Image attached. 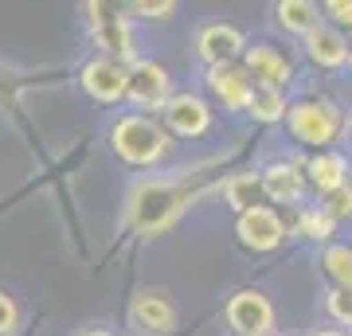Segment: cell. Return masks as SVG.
<instances>
[{
	"label": "cell",
	"instance_id": "7",
	"mask_svg": "<svg viewBox=\"0 0 352 336\" xmlns=\"http://www.w3.org/2000/svg\"><path fill=\"white\" fill-rule=\"evenodd\" d=\"M235 238L254 254H266V250H278L286 243V223H282L278 208L263 203V208H251L235 219Z\"/></svg>",
	"mask_w": 352,
	"mask_h": 336
},
{
	"label": "cell",
	"instance_id": "26",
	"mask_svg": "<svg viewBox=\"0 0 352 336\" xmlns=\"http://www.w3.org/2000/svg\"><path fill=\"white\" fill-rule=\"evenodd\" d=\"M78 336H110V333H106V328H82Z\"/></svg>",
	"mask_w": 352,
	"mask_h": 336
},
{
	"label": "cell",
	"instance_id": "25",
	"mask_svg": "<svg viewBox=\"0 0 352 336\" xmlns=\"http://www.w3.org/2000/svg\"><path fill=\"white\" fill-rule=\"evenodd\" d=\"M309 336H349L344 328H329V324H321V328H314Z\"/></svg>",
	"mask_w": 352,
	"mask_h": 336
},
{
	"label": "cell",
	"instance_id": "17",
	"mask_svg": "<svg viewBox=\"0 0 352 336\" xmlns=\"http://www.w3.org/2000/svg\"><path fill=\"white\" fill-rule=\"evenodd\" d=\"M223 199L235 208V212H251V208H263V176L258 172H235V176H227L223 180Z\"/></svg>",
	"mask_w": 352,
	"mask_h": 336
},
{
	"label": "cell",
	"instance_id": "11",
	"mask_svg": "<svg viewBox=\"0 0 352 336\" xmlns=\"http://www.w3.org/2000/svg\"><path fill=\"white\" fill-rule=\"evenodd\" d=\"M243 67H247V75L254 78V87L282 90V87L294 82V63H289L278 47H270V43H251L247 55H243Z\"/></svg>",
	"mask_w": 352,
	"mask_h": 336
},
{
	"label": "cell",
	"instance_id": "10",
	"mask_svg": "<svg viewBox=\"0 0 352 336\" xmlns=\"http://www.w3.org/2000/svg\"><path fill=\"white\" fill-rule=\"evenodd\" d=\"M204 82L212 90L215 102H223V110H243L251 106V94H254V78L247 75L243 63H223V67H208L204 71Z\"/></svg>",
	"mask_w": 352,
	"mask_h": 336
},
{
	"label": "cell",
	"instance_id": "16",
	"mask_svg": "<svg viewBox=\"0 0 352 336\" xmlns=\"http://www.w3.org/2000/svg\"><path fill=\"white\" fill-rule=\"evenodd\" d=\"M274 20L282 32H289V36H309V32H317V27L325 24V12L317 8V4H309V0H278L274 4Z\"/></svg>",
	"mask_w": 352,
	"mask_h": 336
},
{
	"label": "cell",
	"instance_id": "24",
	"mask_svg": "<svg viewBox=\"0 0 352 336\" xmlns=\"http://www.w3.org/2000/svg\"><path fill=\"white\" fill-rule=\"evenodd\" d=\"M129 12L133 16H145V20H168L176 12V4H157V0H138V4H129Z\"/></svg>",
	"mask_w": 352,
	"mask_h": 336
},
{
	"label": "cell",
	"instance_id": "5",
	"mask_svg": "<svg viewBox=\"0 0 352 336\" xmlns=\"http://www.w3.org/2000/svg\"><path fill=\"white\" fill-rule=\"evenodd\" d=\"M227 324L235 336H274V305L258 289H239L227 301Z\"/></svg>",
	"mask_w": 352,
	"mask_h": 336
},
{
	"label": "cell",
	"instance_id": "6",
	"mask_svg": "<svg viewBox=\"0 0 352 336\" xmlns=\"http://www.w3.org/2000/svg\"><path fill=\"white\" fill-rule=\"evenodd\" d=\"M173 78H168V71H164L161 63L153 59H138L133 67H129V90L126 98L138 106V110H164L168 102H173Z\"/></svg>",
	"mask_w": 352,
	"mask_h": 336
},
{
	"label": "cell",
	"instance_id": "12",
	"mask_svg": "<svg viewBox=\"0 0 352 336\" xmlns=\"http://www.w3.org/2000/svg\"><path fill=\"white\" fill-rule=\"evenodd\" d=\"M129 321L149 336H168L176 328V309L164 293L145 289V293H138V298L129 301Z\"/></svg>",
	"mask_w": 352,
	"mask_h": 336
},
{
	"label": "cell",
	"instance_id": "18",
	"mask_svg": "<svg viewBox=\"0 0 352 336\" xmlns=\"http://www.w3.org/2000/svg\"><path fill=\"white\" fill-rule=\"evenodd\" d=\"M286 113H289V106H286V94H282V90H274V87H254L251 106H247V117H251V122L274 125V122H282Z\"/></svg>",
	"mask_w": 352,
	"mask_h": 336
},
{
	"label": "cell",
	"instance_id": "4",
	"mask_svg": "<svg viewBox=\"0 0 352 336\" xmlns=\"http://www.w3.org/2000/svg\"><path fill=\"white\" fill-rule=\"evenodd\" d=\"M78 87H82V94L90 102L113 106V102L126 98V90H129V67L122 59H110V55H94L78 71Z\"/></svg>",
	"mask_w": 352,
	"mask_h": 336
},
{
	"label": "cell",
	"instance_id": "1",
	"mask_svg": "<svg viewBox=\"0 0 352 336\" xmlns=\"http://www.w3.org/2000/svg\"><path fill=\"white\" fill-rule=\"evenodd\" d=\"M110 149L133 168H153L173 153V133L149 113H122L110 125Z\"/></svg>",
	"mask_w": 352,
	"mask_h": 336
},
{
	"label": "cell",
	"instance_id": "9",
	"mask_svg": "<svg viewBox=\"0 0 352 336\" xmlns=\"http://www.w3.org/2000/svg\"><path fill=\"white\" fill-rule=\"evenodd\" d=\"M164 117V129L173 133V137H204L208 129H212V106L200 98V94H192V90H180L173 94V102L161 110Z\"/></svg>",
	"mask_w": 352,
	"mask_h": 336
},
{
	"label": "cell",
	"instance_id": "14",
	"mask_svg": "<svg viewBox=\"0 0 352 336\" xmlns=\"http://www.w3.org/2000/svg\"><path fill=\"white\" fill-rule=\"evenodd\" d=\"M302 43H305V59L314 63V67H321V71L344 67V63H349V51H352L349 36H344L340 27H333V24H321L317 32H309Z\"/></svg>",
	"mask_w": 352,
	"mask_h": 336
},
{
	"label": "cell",
	"instance_id": "13",
	"mask_svg": "<svg viewBox=\"0 0 352 336\" xmlns=\"http://www.w3.org/2000/svg\"><path fill=\"white\" fill-rule=\"evenodd\" d=\"M263 192L274 203H298L305 192V161H270L263 168Z\"/></svg>",
	"mask_w": 352,
	"mask_h": 336
},
{
	"label": "cell",
	"instance_id": "27",
	"mask_svg": "<svg viewBox=\"0 0 352 336\" xmlns=\"http://www.w3.org/2000/svg\"><path fill=\"white\" fill-rule=\"evenodd\" d=\"M349 67H352V51H349Z\"/></svg>",
	"mask_w": 352,
	"mask_h": 336
},
{
	"label": "cell",
	"instance_id": "19",
	"mask_svg": "<svg viewBox=\"0 0 352 336\" xmlns=\"http://www.w3.org/2000/svg\"><path fill=\"white\" fill-rule=\"evenodd\" d=\"M298 235L309 238V243H329L337 235V219L325 208H302L298 212Z\"/></svg>",
	"mask_w": 352,
	"mask_h": 336
},
{
	"label": "cell",
	"instance_id": "2",
	"mask_svg": "<svg viewBox=\"0 0 352 336\" xmlns=\"http://www.w3.org/2000/svg\"><path fill=\"white\" fill-rule=\"evenodd\" d=\"M286 125L298 145H309L314 153H325L340 133V113L333 102H321V98H302L294 102L286 113Z\"/></svg>",
	"mask_w": 352,
	"mask_h": 336
},
{
	"label": "cell",
	"instance_id": "22",
	"mask_svg": "<svg viewBox=\"0 0 352 336\" xmlns=\"http://www.w3.org/2000/svg\"><path fill=\"white\" fill-rule=\"evenodd\" d=\"M20 321H24V317H20L16 298L0 289V336H16V333H20Z\"/></svg>",
	"mask_w": 352,
	"mask_h": 336
},
{
	"label": "cell",
	"instance_id": "8",
	"mask_svg": "<svg viewBox=\"0 0 352 336\" xmlns=\"http://www.w3.org/2000/svg\"><path fill=\"white\" fill-rule=\"evenodd\" d=\"M247 36H243L235 24L227 20H212L196 32V55H200L208 67H223V63H243L247 55Z\"/></svg>",
	"mask_w": 352,
	"mask_h": 336
},
{
	"label": "cell",
	"instance_id": "21",
	"mask_svg": "<svg viewBox=\"0 0 352 336\" xmlns=\"http://www.w3.org/2000/svg\"><path fill=\"white\" fill-rule=\"evenodd\" d=\"M325 313H329V317H333L337 324H349V328H352V289H340V286L329 289Z\"/></svg>",
	"mask_w": 352,
	"mask_h": 336
},
{
	"label": "cell",
	"instance_id": "23",
	"mask_svg": "<svg viewBox=\"0 0 352 336\" xmlns=\"http://www.w3.org/2000/svg\"><path fill=\"white\" fill-rule=\"evenodd\" d=\"M333 219H352V184L349 188H340V192H333V196H325V203H321Z\"/></svg>",
	"mask_w": 352,
	"mask_h": 336
},
{
	"label": "cell",
	"instance_id": "15",
	"mask_svg": "<svg viewBox=\"0 0 352 336\" xmlns=\"http://www.w3.org/2000/svg\"><path fill=\"white\" fill-rule=\"evenodd\" d=\"M305 180H309V188H314V192L333 196V192H340V188L352 184V168H349V161H344L340 153L325 149V153L305 157Z\"/></svg>",
	"mask_w": 352,
	"mask_h": 336
},
{
	"label": "cell",
	"instance_id": "3",
	"mask_svg": "<svg viewBox=\"0 0 352 336\" xmlns=\"http://www.w3.org/2000/svg\"><path fill=\"white\" fill-rule=\"evenodd\" d=\"M90 12V39L98 43V55H110V59H122L126 67L138 63V36H133V24L129 16H118L106 4H87Z\"/></svg>",
	"mask_w": 352,
	"mask_h": 336
},
{
	"label": "cell",
	"instance_id": "20",
	"mask_svg": "<svg viewBox=\"0 0 352 336\" xmlns=\"http://www.w3.org/2000/svg\"><path fill=\"white\" fill-rule=\"evenodd\" d=\"M321 266H325V274L333 278V286L352 289V247H344V243H329L325 254H321Z\"/></svg>",
	"mask_w": 352,
	"mask_h": 336
}]
</instances>
